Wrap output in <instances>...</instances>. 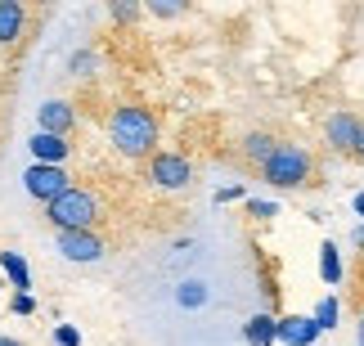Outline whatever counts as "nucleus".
<instances>
[{
	"instance_id": "1",
	"label": "nucleus",
	"mask_w": 364,
	"mask_h": 346,
	"mask_svg": "<svg viewBox=\"0 0 364 346\" xmlns=\"http://www.w3.org/2000/svg\"><path fill=\"white\" fill-rule=\"evenodd\" d=\"M108 140L126 158H153V148H158V117L139 104H122L108 117Z\"/></svg>"
},
{
	"instance_id": "2",
	"label": "nucleus",
	"mask_w": 364,
	"mask_h": 346,
	"mask_svg": "<svg viewBox=\"0 0 364 346\" xmlns=\"http://www.w3.org/2000/svg\"><path fill=\"white\" fill-rule=\"evenodd\" d=\"M261 175H265V185H274V189H301V185H311V175H315V158L306 153L301 144H279L274 158L261 167Z\"/></svg>"
},
{
	"instance_id": "3",
	"label": "nucleus",
	"mask_w": 364,
	"mask_h": 346,
	"mask_svg": "<svg viewBox=\"0 0 364 346\" xmlns=\"http://www.w3.org/2000/svg\"><path fill=\"white\" fill-rule=\"evenodd\" d=\"M46 216H50V225L59 229V234H73V229H90L95 225V216H100V198H95L90 189H68L59 193L50 207H46Z\"/></svg>"
},
{
	"instance_id": "4",
	"label": "nucleus",
	"mask_w": 364,
	"mask_h": 346,
	"mask_svg": "<svg viewBox=\"0 0 364 346\" xmlns=\"http://www.w3.org/2000/svg\"><path fill=\"white\" fill-rule=\"evenodd\" d=\"M68 180H73V175H68L63 167H41V162H32V167H27V175H23V189L32 193L36 202H46V207H50L54 198H59V193L73 189Z\"/></svg>"
},
{
	"instance_id": "5",
	"label": "nucleus",
	"mask_w": 364,
	"mask_h": 346,
	"mask_svg": "<svg viewBox=\"0 0 364 346\" xmlns=\"http://www.w3.org/2000/svg\"><path fill=\"white\" fill-rule=\"evenodd\" d=\"M149 180L158 189H185L193 180V167H189V158H180V153H153L149 158Z\"/></svg>"
},
{
	"instance_id": "6",
	"label": "nucleus",
	"mask_w": 364,
	"mask_h": 346,
	"mask_svg": "<svg viewBox=\"0 0 364 346\" xmlns=\"http://www.w3.org/2000/svg\"><path fill=\"white\" fill-rule=\"evenodd\" d=\"M59 252L68 261H81V266H90V261L104 256V239L95 229H73V234H59Z\"/></svg>"
},
{
	"instance_id": "7",
	"label": "nucleus",
	"mask_w": 364,
	"mask_h": 346,
	"mask_svg": "<svg viewBox=\"0 0 364 346\" xmlns=\"http://www.w3.org/2000/svg\"><path fill=\"white\" fill-rule=\"evenodd\" d=\"M355 135H360V117L355 113H333L324 121V140L338 148V153H351V148H355Z\"/></svg>"
},
{
	"instance_id": "8",
	"label": "nucleus",
	"mask_w": 364,
	"mask_h": 346,
	"mask_svg": "<svg viewBox=\"0 0 364 346\" xmlns=\"http://www.w3.org/2000/svg\"><path fill=\"white\" fill-rule=\"evenodd\" d=\"M279 342L284 346H315L319 328H315L311 315H284V320H279Z\"/></svg>"
},
{
	"instance_id": "9",
	"label": "nucleus",
	"mask_w": 364,
	"mask_h": 346,
	"mask_svg": "<svg viewBox=\"0 0 364 346\" xmlns=\"http://www.w3.org/2000/svg\"><path fill=\"white\" fill-rule=\"evenodd\" d=\"M68 153H73V144L59 140V135H46V131L32 135V158L41 162V167H63Z\"/></svg>"
},
{
	"instance_id": "10",
	"label": "nucleus",
	"mask_w": 364,
	"mask_h": 346,
	"mask_svg": "<svg viewBox=\"0 0 364 346\" xmlns=\"http://www.w3.org/2000/svg\"><path fill=\"white\" fill-rule=\"evenodd\" d=\"M73 121H77V113H73L63 99L41 104V131H46V135H59V140H63V135L73 131Z\"/></svg>"
},
{
	"instance_id": "11",
	"label": "nucleus",
	"mask_w": 364,
	"mask_h": 346,
	"mask_svg": "<svg viewBox=\"0 0 364 346\" xmlns=\"http://www.w3.org/2000/svg\"><path fill=\"white\" fill-rule=\"evenodd\" d=\"M243 342L247 346H279V320L274 315H252L243 324Z\"/></svg>"
},
{
	"instance_id": "12",
	"label": "nucleus",
	"mask_w": 364,
	"mask_h": 346,
	"mask_svg": "<svg viewBox=\"0 0 364 346\" xmlns=\"http://www.w3.org/2000/svg\"><path fill=\"white\" fill-rule=\"evenodd\" d=\"M274 148H279V140H274V135H265V131L243 135V158L252 162V167H265V162L274 158Z\"/></svg>"
},
{
	"instance_id": "13",
	"label": "nucleus",
	"mask_w": 364,
	"mask_h": 346,
	"mask_svg": "<svg viewBox=\"0 0 364 346\" xmlns=\"http://www.w3.org/2000/svg\"><path fill=\"white\" fill-rule=\"evenodd\" d=\"M23 36V5L18 0H0V45H14Z\"/></svg>"
},
{
	"instance_id": "14",
	"label": "nucleus",
	"mask_w": 364,
	"mask_h": 346,
	"mask_svg": "<svg viewBox=\"0 0 364 346\" xmlns=\"http://www.w3.org/2000/svg\"><path fill=\"white\" fill-rule=\"evenodd\" d=\"M342 256H338V243H319V279H324L328 288L342 283Z\"/></svg>"
},
{
	"instance_id": "15",
	"label": "nucleus",
	"mask_w": 364,
	"mask_h": 346,
	"mask_svg": "<svg viewBox=\"0 0 364 346\" xmlns=\"http://www.w3.org/2000/svg\"><path fill=\"white\" fill-rule=\"evenodd\" d=\"M0 266H5V274L14 279V288H18V297H27V288H32V274H27V261L18 252H0Z\"/></svg>"
},
{
	"instance_id": "16",
	"label": "nucleus",
	"mask_w": 364,
	"mask_h": 346,
	"mask_svg": "<svg viewBox=\"0 0 364 346\" xmlns=\"http://www.w3.org/2000/svg\"><path fill=\"white\" fill-rule=\"evenodd\" d=\"M338 315H342V306H338V297L328 293V297L315 306V315H311V320H315V328H319V333H328V328H338Z\"/></svg>"
},
{
	"instance_id": "17",
	"label": "nucleus",
	"mask_w": 364,
	"mask_h": 346,
	"mask_svg": "<svg viewBox=\"0 0 364 346\" xmlns=\"http://www.w3.org/2000/svg\"><path fill=\"white\" fill-rule=\"evenodd\" d=\"M176 301L185 310H198V306H207V283H198V279H189V283H180V293H176Z\"/></svg>"
},
{
	"instance_id": "18",
	"label": "nucleus",
	"mask_w": 364,
	"mask_h": 346,
	"mask_svg": "<svg viewBox=\"0 0 364 346\" xmlns=\"http://www.w3.org/2000/svg\"><path fill=\"white\" fill-rule=\"evenodd\" d=\"M73 72H77V77H90V72H95V54H90V50H77V54H73Z\"/></svg>"
},
{
	"instance_id": "19",
	"label": "nucleus",
	"mask_w": 364,
	"mask_h": 346,
	"mask_svg": "<svg viewBox=\"0 0 364 346\" xmlns=\"http://www.w3.org/2000/svg\"><path fill=\"white\" fill-rule=\"evenodd\" d=\"M149 9L158 13V18H176V13H185V5H180V0H153Z\"/></svg>"
},
{
	"instance_id": "20",
	"label": "nucleus",
	"mask_w": 364,
	"mask_h": 346,
	"mask_svg": "<svg viewBox=\"0 0 364 346\" xmlns=\"http://www.w3.org/2000/svg\"><path fill=\"white\" fill-rule=\"evenodd\" d=\"M54 342H59V346H81V333L73 324H59V328H54Z\"/></svg>"
},
{
	"instance_id": "21",
	"label": "nucleus",
	"mask_w": 364,
	"mask_h": 346,
	"mask_svg": "<svg viewBox=\"0 0 364 346\" xmlns=\"http://www.w3.org/2000/svg\"><path fill=\"white\" fill-rule=\"evenodd\" d=\"M135 13H139V5H131V0H113V18L117 23H131Z\"/></svg>"
},
{
	"instance_id": "22",
	"label": "nucleus",
	"mask_w": 364,
	"mask_h": 346,
	"mask_svg": "<svg viewBox=\"0 0 364 346\" xmlns=\"http://www.w3.org/2000/svg\"><path fill=\"white\" fill-rule=\"evenodd\" d=\"M247 212H252V216H261V220H270V216H279V207H274V202H261V198H252V202H247Z\"/></svg>"
},
{
	"instance_id": "23",
	"label": "nucleus",
	"mask_w": 364,
	"mask_h": 346,
	"mask_svg": "<svg viewBox=\"0 0 364 346\" xmlns=\"http://www.w3.org/2000/svg\"><path fill=\"white\" fill-rule=\"evenodd\" d=\"M234 198H247L243 185H230V189H216V202H234Z\"/></svg>"
},
{
	"instance_id": "24",
	"label": "nucleus",
	"mask_w": 364,
	"mask_h": 346,
	"mask_svg": "<svg viewBox=\"0 0 364 346\" xmlns=\"http://www.w3.org/2000/svg\"><path fill=\"white\" fill-rule=\"evenodd\" d=\"M14 310H18V315H32L36 301H32V297H14Z\"/></svg>"
},
{
	"instance_id": "25",
	"label": "nucleus",
	"mask_w": 364,
	"mask_h": 346,
	"mask_svg": "<svg viewBox=\"0 0 364 346\" xmlns=\"http://www.w3.org/2000/svg\"><path fill=\"white\" fill-rule=\"evenodd\" d=\"M351 158L364 162V121H360V135H355V148H351Z\"/></svg>"
},
{
	"instance_id": "26",
	"label": "nucleus",
	"mask_w": 364,
	"mask_h": 346,
	"mask_svg": "<svg viewBox=\"0 0 364 346\" xmlns=\"http://www.w3.org/2000/svg\"><path fill=\"white\" fill-rule=\"evenodd\" d=\"M351 207H355V216H364V189H360L355 198H351Z\"/></svg>"
},
{
	"instance_id": "27",
	"label": "nucleus",
	"mask_w": 364,
	"mask_h": 346,
	"mask_svg": "<svg viewBox=\"0 0 364 346\" xmlns=\"http://www.w3.org/2000/svg\"><path fill=\"white\" fill-rule=\"evenodd\" d=\"M351 243H355V247H364V225H355V234H351Z\"/></svg>"
},
{
	"instance_id": "28",
	"label": "nucleus",
	"mask_w": 364,
	"mask_h": 346,
	"mask_svg": "<svg viewBox=\"0 0 364 346\" xmlns=\"http://www.w3.org/2000/svg\"><path fill=\"white\" fill-rule=\"evenodd\" d=\"M355 333H360V346H364V310H360V324H355Z\"/></svg>"
},
{
	"instance_id": "29",
	"label": "nucleus",
	"mask_w": 364,
	"mask_h": 346,
	"mask_svg": "<svg viewBox=\"0 0 364 346\" xmlns=\"http://www.w3.org/2000/svg\"><path fill=\"white\" fill-rule=\"evenodd\" d=\"M0 346H23V342H14V337H0Z\"/></svg>"
}]
</instances>
